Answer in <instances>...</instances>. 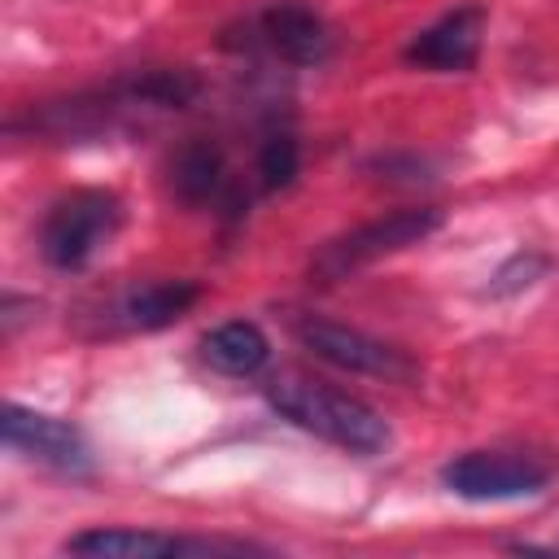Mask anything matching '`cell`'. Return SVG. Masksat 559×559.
I'll list each match as a JSON object with an SVG mask.
<instances>
[{
    "mask_svg": "<svg viewBox=\"0 0 559 559\" xmlns=\"http://www.w3.org/2000/svg\"><path fill=\"white\" fill-rule=\"evenodd\" d=\"M197 92H201V79L183 66L135 70V74H122L105 87H92V92L31 109L26 127H31V135H44V140H100L114 131H131L135 122L175 114V109L192 105Z\"/></svg>",
    "mask_w": 559,
    "mask_h": 559,
    "instance_id": "6da1fadb",
    "label": "cell"
},
{
    "mask_svg": "<svg viewBox=\"0 0 559 559\" xmlns=\"http://www.w3.org/2000/svg\"><path fill=\"white\" fill-rule=\"evenodd\" d=\"M201 358L218 371V376H231V380H249L258 376L266 362H271V341L258 323L249 319H227L218 328H210L201 336Z\"/></svg>",
    "mask_w": 559,
    "mask_h": 559,
    "instance_id": "8fae6325",
    "label": "cell"
},
{
    "mask_svg": "<svg viewBox=\"0 0 559 559\" xmlns=\"http://www.w3.org/2000/svg\"><path fill=\"white\" fill-rule=\"evenodd\" d=\"M266 402L280 411V419H288L293 428L301 432H314L319 441H332L349 454H384L393 432H389V419L367 406L362 397L328 384V380H314V376H301V371H284L266 384Z\"/></svg>",
    "mask_w": 559,
    "mask_h": 559,
    "instance_id": "7a4b0ae2",
    "label": "cell"
},
{
    "mask_svg": "<svg viewBox=\"0 0 559 559\" xmlns=\"http://www.w3.org/2000/svg\"><path fill=\"white\" fill-rule=\"evenodd\" d=\"M122 227V201L105 188H74L57 197L39 223V253L57 271H83Z\"/></svg>",
    "mask_w": 559,
    "mask_h": 559,
    "instance_id": "277c9868",
    "label": "cell"
},
{
    "mask_svg": "<svg viewBox=\"0 0 559 559\" xmlns=\"http://www.w3.org/2000/svg\"><path fill=\"white\" fill-rule=\"evenodd\" d=\"M480 35H485V9L480 4H459L441 13L432 26H424L406 48L402 61L437 74H463L480 57Z\"/></svg>",
    "mask_w": 559,
    "mask_h": 559,
    "instance_id": "30bf717a",
    "label": "cell"
},
{
    "mask_svg": "<svg viewBox=\"0 0 559 559\" xmlns=\"http://www.w3.org/2000/svg\"><path fill=\"white\" fill-rule=\"evenodd\" d=\"M559 463L542 450L524 445H493L454 454L441 467V485L463 502H520L550 489Z\"/></svg>",
    "mask_w": 559,
    "mask_h": 559,
    "instance_id": "3957f363",
    "label": "cell"
},
{
    "mask_svg": "<svg viewBox=\"0 0 559 559\" xmlns=\"http://www.w3.org/2000/svg\"><path fill=\"white\" fill-rule=\"evenodd\" d=\"M437 227H441V210H432V205L389 210V214H380L371 223H358L345 236L319 245V253L310 258V275L319 284L345 280V275H354V271H362V266H371V262H380L389 253H402V249L428 240Z\"/></svg>",
    "mask_w": 559,
    "mask_h": 559,
    "instance_id": "5b68a950",
    "label": "cell"
},
{
    "mask_svg": "<svg viewBox=\"0 0 559 559\" xmlns=\"http://www.w3.org/2000/svg\"><path fill=\"white\" fill-rule=\"evenodd\" d=\"M223 44L227 48L266 52V57L288 61V66H319L332 52V31L310 4L271 0L266 9H258V13H249L240 22V35H227Z\"/></svg>",
    "mask_w": 559,
    "mask_h": 559,
    "instance_id": "52a82bcc",
    "label": "cell"
},
{
    "mask_svg": "<svg viewBox=\"0 0 559 559\" xmlns=\"http://www.w3.org/2000/svg\"><path fill=\"white\" fill-rule=\"evenodd\" d=\"M197 284L192 280H144V284H127L114 297L100 301L96 319L100 332H157L170 328L175 319H183L197 301Z\"/></svg>",
    "mask_w": 559,
    "mask_h": 559,
    "instance_id": "9c48e42d",
    "label": "cell"
},
{
    "mask_svg": "<svg viewBox=\"0 0 559 559\" xmlns=\"http://www.w3.org/2000/svg\"><path fill=\"white\" fill-rule=\"evenodd\" d=\"M297 166H301L297 135H293V131H271V135L262 140V148H258V183H262L266 192L288 188L293 175H297Z\"/></svg>",
    "mask_w": 559,
    "mask_h": 559,
    "instance_id": "5bb4252c",
    "label": "cell"
},
{
    "mask_svg": "<svg viewBox=\"0 0 559 559\" xmlns=\"http://www.w3.org/2000/svg\"><path fill=\"white\" fill-rule=\"evenodd\" d=\"M70 555H96V559H157V555H179V537L153 533V528H83L66 537Z\"/></svg>",
    "mask_w": 559,
    "mask_h": 559,
    "instance_id": "4fadbf2b",
    "label": "cell"
},
{
    "mask_svg": "<svg viewBox=\"0 0 559 559\" xmlns=\"http://www.w3.org/2000/svg\"><path fill=\"white\" fill-rule=\"evenodd\" d=\"M546 275V258L542 253H515V258H507L498 271H493V280H489V293L493 297H511V293H520V288H528L533 280H542Z\"/></svg>",
    "mask_w": 559,
    "mask_h": 559,
    "instance_id": "9a60e30c",
    "label": "cell"
},
{
    "mask_svg": "<svg viewBox=\"0 0 559 559\" xmlns=\"http://www.w3.org/2000/svg\"><path fill=\"white\" fill-rule=\"evenodd\" d=\"M0 428H4V445L13 454H26V459H35L61 476H87L92 472V450H87L83 432L57 415L9 402Z\"/></svg>",
    "mask_w": 559,
    "mask_h": 559,
    "instance_id": "ba28073f",
    "label": "cell"
},
{
    "mask_svg": "<svg viewBox=\"0 0 559 559\" xmlns=\"http://www.w3.org/2000/svg\"><path fill=\"white\" fill-rule=\"evenodd\" d=\"M293 336L314 358H323L341 371H354V376H371V380H389V384H411L419 376V362L406 349H397L362 328L323 319V314H293Z\"/></svg>",
    "mask_w": 559,
    "mask_h": 559,
    "instance_id": "8992f818",
    "label": "cell"
},
{
    "mask_svg": "<svg viewBox=\"0 0 559 559\" xmlns=\"http://www.w3.org/2000/svg\"><path fill=\"white\" fill-rule=\"evenodd\" d=\"M227 183V162H223V148L210 144V140H192L183 144L175 157H170V192L183 201V205H205L223 192Z\"/></svg>",
    "mask_w": 559,
    "mask_h": 559,
    "instance_id": "7c38bea8",
    "label": "cell"
}]
</instances>
